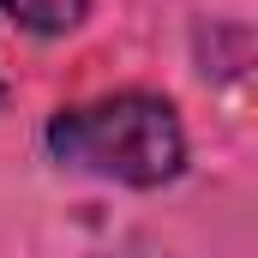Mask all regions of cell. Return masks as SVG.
Wrapping results in <instances>:
<instances>
[{"mask_svg":"<svg viewBox=\"0 0 258 258\" xmlns=\"http://www.w3.org/2000/svg\"><path fill=\"white\" fill-rule=\"evenodd\" d=\"M48 156L72 174H96L114 186H168L186 168V126L168 96L156 90H114L96 102L60 108L42 132Z\"/></svg>","mask_w":258,"mask_h":258,"instance_id":"1","label":"cell"},{"mask_svg":"<svg viewBox=\"0 0 258 258\" xmlns=\"http://www.w3.org/2000/svg\"><path fill=\"white\" fill-rule=\"evenodd\" d=\"M0 12L18 24V30H36V36H66L90 18V0H0Z\"/></svg>","mask_w":258,"mask_h":258,"instance_id":"2","label":"cell"},{"mask_svg":"<svg viewBox=\"0 0 258 258\" xmlns=\"http://www.w3.org/2000/svg\"><path fill=\"white\" fill-rule=\"evenodd\" d=\"M6 96H12V84H6V78H0V108H6Z\"/></svg>","mask_w":258,"mask_h":258,"instance_id":"3","label":"cell"}]
</instances>
